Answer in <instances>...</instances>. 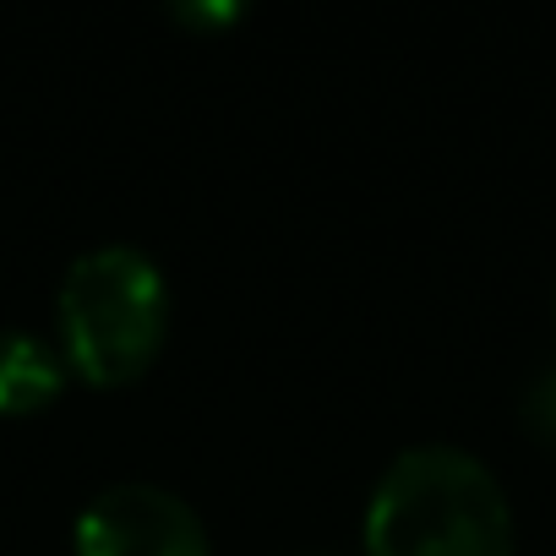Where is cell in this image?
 Here are the masks:
<instances>
[{
  "label": "cell",
  "mask_w": 556,
  "mask_h": 556,
  "mask_svg": "<svg viewBox=\"0 0 556 556\" xmlns=\"http://www.w3.org/2000/svg\"><path fill=\"white\" fill-rule=\"evenodd\" d=\"M72 366L61 339L7 323L0 328V415H28L66 388Z\"/></svg>",
  "instance_id": "277c9868"
},
{
  "label": "cell",
  "mask_w": 556,
  "mask_h": 556,
  "mask_svg": "<svg viewBox=\"0 0 556 556\" xmlns=\"http://www.w3.org/2000/svg\"><path fill=\"white\" fill-rule=\"evenodd\" d=\"M55 323L66 366L99 388L131 382L164 344L169 285L153 251L131 240L88 245L66 262L55 290Z\"/></svg>",
  "instance_id": "7a4b0ae2"
},
{
  "label": "cell",
  "mask_w": 556,
  "mask_h": 556,
  "mask_svg": "<svg viewBox=\"0 0 556 556\" xmlns=\"http://www.w3.org/2000/svg\"><path fill=\"white\" fill-rule=\"evenodd\" d=\"M77 556H213L202 513L159 480H110L77 513Z\"/></svg>",
  "instance_id": "3957f363"
},
{
  "label": "cell",
  "mask_w": 556,
  "mask_h": 556,
  "mask_svg": "<svg viewBox=\"0 0 556 556\" xmlns=\"http://www.w3.org/2000/svg\"><path fill=\"white\" fill-rule=\"evenodd\" d=\"M523 420L540 442H556V361L534 371V382L523 388Z\"/></svg>",
  "instance_id": "5b68a950"
},
{
  "label": "cell",
  "mask_w": 556,
  "mask_h": 556,
  "mask_svg": "<svg viewBox=\"0 0 556 556\" xmlns=\"http://www.w3.org/2000/svg\"><path fill=\"white\" fill-rule=\"evenodd\" d=\"M366 556H513V502L458 442H409L366 496Z\"/></svg>",
  "instance_id": "6da1fadb"
}]
</instances>
